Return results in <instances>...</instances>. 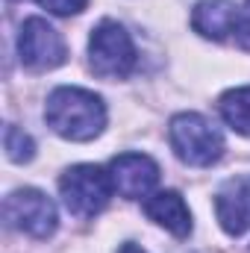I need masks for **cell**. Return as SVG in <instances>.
<instances>
[{"label":"cell","mask_w":250,"mask_h":253,"mask_svg":"<svg viewBox=\"0 0 250 253\" xmlns=\"http://www.w3.org/2000/svg\"><path fill=\"white\" fill-rule=\"evenodd\" d=\"M3 221L33 239H47L56 233V206L39 189H18L3 200Z\"/></svg>","instance_id":"cell-5"},{"label":"cell","mask_w":250,"mask_h":253,"mask_svg":"<svg viewBox=\"0 0 250 253\" xmlns=\"http://www.w3.org/2000/svg\"><path fill=\"white\" fill-rule=\"evenodd\" d=\"M47 126L68 141H91L106 126V106L100 94L77 85H62L50 91L44 106Z\"/></svg>","instance_id":"cell-1"},{"label":"cell","mask_w":250,"mask_h":253,"mask_svg":"<svg viewBox=\"0 0 250 253\" xmlns=\"http://www.w3.org/2000/svg\"><path fill=\"white\" fill-rule=\"evenodd\" d=\"M215 215L227 236H245L250 230V177H233L215 194Z\"/></svg>","instance_id":"cell-8"},{"label":"cell","mask_w":250,"mask_h":253,"mask_svg":"<svg viewBox=\"0 0 250 253\" xmlns=\"http://www.w3.org/2000/svg\"><path fill=\"white\" fill-rule=\"evenodd\" d=\"M18 56L24 68L42 74L59 68L68 59V47L59 30L50 27L44 18H27L18 33Z\"/></svg>","instance_id":"cell-6"},{"label":"cell","mask_w":250,"mask_h":253,"mask_svg":"<svg viewBox=\"0 0 250 253\" xmlns=\"http://www.w3.org/2000/svg\"><path fill=\"white\" fill-rule=\"evenodd\" d=\"M85 3L88 0H39V6H44L53 15H77L85 9Z\"/></svg>","instance_id":"cell-14"},{"label":"cell","mask_w":250,"mask_h":253,"mask_svg":"<svg viewBox=\"0 0 250 253\" xmlns=\"http://www.w3.org/2000/svg\"><path fill=\"white\" fill-rule=\"evenodd\" d=\"M144 212L150 221H156L159 227H165L168 233H174L177 239H186L191 233V212H188L186 200L177 191H159L144 203Z\"/></svg>","instance_id":"cell-10"},{"label":"cell","mask_w":250,"mask_h":253,"mask_svg":"<svg viewBox=\"0 0 250 253\" xmlns=\"http://www.w3.org/2000/svg\"><path fill=\"white\" fill-rule=\"evenodd\" d=\"M236 18H239V6L233 0H200L191 12V27L203 39L224 42L236 30Z\"/></svg>","instance_id":"cell-9"},{"label":"cell","mask_w":250,"mask_h":253,"mask_svg":"<svg viewBox=\"0 0 250 253\" xmlns=\"http://www.w3.org/2000/svg\"><path fill=\"white\" fill-rule=\"evenodd\" d=\"M109 177L121 197L138 200L147 197L159 183V165L144 153H121L109 162Z\"/></svg>","instance_id":"cell-7"},{"label":"cell","mask_w":250,"mask_h":253,"mask_svg":"<svg viewBox=\"0 0 250 253\" xmlns=\"http://www.w3.org/2000/svg\"><path fill=\"white\" fill-rule=\"evenodd\" d=\"M218 109H221V118L233 126L236 132H242V135L250 138V85L230 88L218 100Z\"/></svg>","instance_id":"cell-11"},{"label":"cell","mask_w":250,"mask_h":253,"mask_svg":"<svg viewBox=\"0 0 250 253\" xmlns=\"http://www.w3.org/2000/svg\"><path fill=\"white\" fill-rule=\"evenodd\" d=\"M65 209L77 218H94L97 212L106 209L112 197V177L100 165H74L68 168L59 180Z\"/></svg>","instance_id":"cell-4"},{"label":"cell","mask_w":250,"mask_h":253,"mask_svg":"<svg viewBox=\"0 0 250 253\" xmlns=\"http://www.w3.org/2000/svg\"><path fill=\"white\" fill-rule=\"evenodd\" d=\"M236 42L242 50H250V0L239 9V18H236V30H233Z\"/></svg>","instance_id":"cell-13"},{"label":"cell","mask_w":250,"mask_h":253,"mask_svg":"<svg viewBox=\"0 0 250 253\" xmlns=\"http://www.w3.org/2000/svg\"><path fill=\"white\" fill-rule=\"evenodd\" d=\"M168 138H171L177 159L191 165V168H209L224 156L221 132L197 112L174 115L171 126H168Z\"/></svg>","instance_id":"cell-2"},{"label":"cell","mask_w":250,"mask_h":253,"mask_svg":"<svg viewBox=\"0 0 250 253\" xmlns=\"http://www.w3.org/2000/svg\"><path fill=\"white\" fill-rule=\"evenodd\" d=\"M118 253H144V251H141V248H135V245H124Z\"/></svg>","instance_id":"cell-15"},{"label":"cell","mask_w":250,"mask_h":253,"mask_svg":"<svg viewBox=\"0 0 250 253\" xmlns=\"http://www.w3.org/2000/svg\"><path fill=\"white\" fill-rule=\"evenodd\" d=\"M3 147H6V156H9L12 162H30V159L36 156L33 138H30L24 129H18L15 124L6 126V132H3Z\"/></svg>","instance_id":"cell-12"},{"label":"cell","mask_w":250,"mask_h":253,"mask_svg":"<svg viewBox=\"0 0 250 253\" xmlns=\"http://www.w3.org/2000/svg\"><path fill=\"white\" fill-rule=\"evenodd\" d=\"M135 44L118 21H100L88 39V65L100 80H124L135 68Z\"/></svg>","instance_id":"cell-3"}]
</instances>
